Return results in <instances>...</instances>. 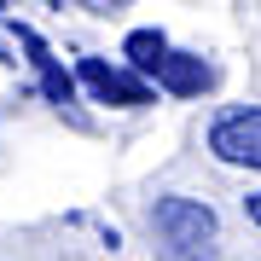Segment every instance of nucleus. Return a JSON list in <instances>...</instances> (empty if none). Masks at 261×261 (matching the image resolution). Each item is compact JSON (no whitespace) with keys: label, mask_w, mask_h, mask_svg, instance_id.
<instances>
[{"label":"nucleus","mask_w":261,"mask_h":261,"mask_svg":"<svg viewBox=\"0 0 261 261\" xmlns=\"http://www.w3.org/2000/svg\"><path fill=\"white\" fill-rule=\"evenodd\" d=\"M151 232H157L168 261H215L221 221H215V209L197 203V197H157V203H151Z\"/></svg>","instance_id":"f257e3e1"},{"label":"nucleus","mask_w":261,"mask_h":261,"mask_svg":"<svg viewBox=\"0 0 261 261\" xmlns=\"http://www.w3.org/2000/svg\"><path fill=\"white\" fill-rule=\"evenodd\" d=\"M209 151L232 168H261V105H232L209 122Z\"/></svg>","instance_id":"f03ea898"},{"label":"nucleus","mask_w":261,"mask_h":261,"mask_svg":"<svg viewBox=\"0 0 261 261\" xmlns=\"http://www.w3.org/2000/svg\"><path fill=\"white\" fill-rule=\"evenodd\" d=\"M75 75H82V87L93 93L99 105H122V111H140V105L157 99V87L145 82V75H134V70H116V64H105V58H82L75 64Z\"/></svg>","instance_id":"7ed1b4c3"},{"label":"nucleus","mask_w":261,"mask_h":261,"mask_svg":"<svg viewBox=\"0 0 261 261\" xmlns=\"http://www.w3.org/2000/svg\"><path fill=\"white\" fill-rule=\"evenodd\" d=\"M151 87H163V93H174V99H197V93L215 87V64L197 58V53H174L168 47V58L151 70Z\"/></svg>","instance_id":"20e7f679"},{"label":"nucleus","mask_w":261,"mask_h":261,"mask_svg":"<svg viewBox=\"0 0 261 261\" xmlns=\"http://www.w3.org/2000/svg\"><path fill=\"white\" fill-rule=\"evenodd\" d=\"M18 41H23L29 64H35V75H41V87H47V99L58 105V111H70V105H75V82H70V70L47 53V41H41L35 29H23V23H18Z\"/></svg>","instance_id":"39448f33"},{"label":"nucleus","mask_w":261,"mask_h":261,"mask_svg":"<svg viewBox=\"0 0 261 261\" xmlns=\"http://www.w3.org/2000/svg\"><path fill=\"white\" fill-rule=\"evenodd\" d=\"M163 58H168V35H163V29H134V35H128V64H134V75L151 82V70H157Z\"/></svg>","instance_id":"423d86ee"},{"label":"nucleus","mask_w":261,"mask_h":261,"mask_svg":"<svg viewBox=\"0 0 261 261\" xmlns=\"http://www.w3.org/2000/svg\"><path fill=\"white\" fill-rule=\"evenodd\" d=\"M244 215H250V221L261 226V192H250V197H244Z\"/></svg>","instance_id":"0eeeda50"}]
</instances>
